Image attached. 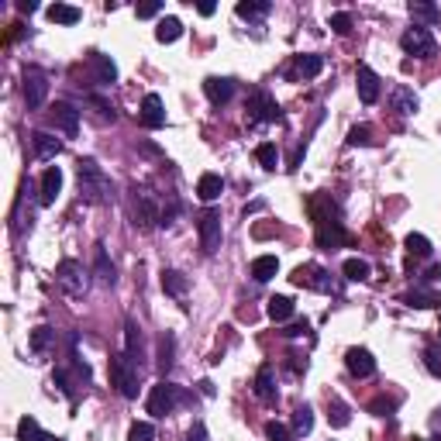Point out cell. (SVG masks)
Segmentation results:
<instances>
[{"label":"cell","instance_id":"7","mask_svg":"<svg viewBox=\"0 0 441 441\" xmlns=\"http://www.w3.org/2000/svg\"><path fill=\"white\" fill-rule=\"evenodd\" d=\"M400 49L407 52V56H417V59H431L435 56V35L424 28V24H414V28H407L400 35Z\"/></svg>","mask_w":441,"mask_h":441},{"label":"cell","instance_id":"32","mask_svg":"<svg viewBox=\"0 0 441 441\" xmlns=\"http://www.w3.org/2000/svg\"><path fill=\"white\" fill-rule=\"evenodd\" d=\"M269 11H272L269 0H255V4L249 0V4H238V7H234V14H238L242 21H262Z\"/></svg>","mask_w":441,"mask_h":441},{"label":"cell","instance_id":"58","mask_svg":"<svg viewBox=\"0 0 441 441\" xmlns=\"http://www.w3.org/2000/svg\"><path fill=\"white\" fill-rule=\"evenodd\" d=\"M414 441H424V438H414Z\"/></svg>","mask_w":441,"mask_h":441},{"label":"cell","instance_id":"44","mask_svg":"<svg viewBox=\"0 0 441 441\" xmlns=\"http://www.w3.org/2000/svg\"><path fill=\"white\" fill-rule=\"evenodd\" d=\"M410 18H421V21H441V11L431 7V4H410Z\"/></svg>","mask_w":441,"mask_h":441},{"label":"cell","instance_id":"22","mask_svg":"<svg viewBox=\"0 0 441 441\" xmlns=\"http://www.w3.org/2000/svg\"><path fill=\"white\" fill-rule=\"evenodd\" d=\"M94 262H96V279H100V283H107V287H114V262H111V255H107V245H104V242H100V245H96L94 249Z\"/></svg>","mask_w":441,"mask_h":441},{"label":"cell","instance_id":"3","mask_svg":"<svg viewBox=\"0 0 441 441\" xmlns=\"http://www.w3.org/2000/svg\"><path fill=\"white\" fill-rule=\"evenodd\" d=\"M190 400L193 397L183 390V386L169 383V380H159V383L152 386V393H149L145 407H149L152 417H166V414H173L176 407H183V403H190Z\"/></svg>","mask_w":441,"mask_h":441},{"label":"cell","instance_id":"47","mask_svg":"<svg viewBox=\"0 0 441 441\" xmlns=\"http://www.w3.org/2000/svg\"><path fill=\"white\" fill-rule=\"evenodd\" d=\"M327 24H331L338 35H348V31H352V14H345V11H342V14H331Z\"/></svg>","mask_w":441,"mask_h":441},{"label":"cell","instance_id":"12","mask_svg":"<svg viewBox=\"0 0 441 441\" xmlns=\"http://www.w3.org/2000/svg\"><path fill=\"white\" fill-rule=\"evenodd\" d=\"M345 365H348V372H352L355 380H369V376L376 372V359H372L369 348H348Z\"/></svg>","mask_w":441,"mask_h":441},{"label":"cell","instance_id":"49","mask_svg":"<svg viewBox=\"0 0 441 441\" xmlns=\"http://www.w3.org/2000/svg\"><path fill=\"white\" fill-rule=\"evenodd\" d=\"M159 11H162V4H142V7H134L138 18H155Z\"/></svg>","mask_w":441,"mask_h":441},{"label":"cell","instance_id":"23","mask_svg":"<svg viewBox=\"0 0 441 441\" xmlns=\"http://www.w3.org/2000/svg\"><path fill=\"white\" fill-rule=\"evenodd\" d=\"M390 100H393V111H400V114H417V107H421L417 94H414V90H407V86H393Z\"/></svg>","mask_w":441,"mask_h":441},{"label":"cell","instance_id":"37","mask_svg":"<svg viewBox=\"0 0 441 441\" xmlns=\"http://www.w3.org/2000/svg\"><path fill=\"white\" fill-rule=\"evenodd\" d=\"M342 272H345L348 283H365L369 279V262L365 259H348L345 266H342Z\"/></svg>","mask_w":441,"mask_h":441},{"label":"cell","instance_id":"11","mask_svg":"<svg viewBox=\"0 0 441 441\" xmlns=\"http://www.w3.org/2000/svg\"><path fill=\"white\" fill-rule=\"evenodd\" d=\"M355 86H359V100H362V104H376V100H380V76H376L372 66L359 62V69H355Z\"/></svg>","mask_w":441,"mask_h":441},{"label":"cell","instance_id":"31","mask_svg":"<svg viewBox=\"0 0 441 441\" xmlns=\"http://www.w3.org/2000/svg\"><path fill=\"white\" fill-rule=\"evenodd\" d=\"M45 14H49V21H56V24H66V28H69V24H76V21L83 18V14H79V7H73V4H52V7L45 11Z\"/></svg>","mask_w":441,"mask_h":441},{"label":"cell","instance_id":"29","mask_svg":"<svg viewBox=\"0 0 441 441\" xmlns=\"http://www.w3.org/2000/svg\"><path fill=\"white\" fill-rule=\"evenodd\" d=\"M266 314H269V321L283 324V321H289V317L297 314V307H293V300H289V297H272V300H269V307H266Z\"/></svg>","mask_w":441,"mask_h":441},{"label":"cell","instance_id":"33","mask_svg":"<svg viewBox=\"0 0 441 441\" xmlns=\"http://www.w3.org/2000/svg\"><path fill=\"white\" fill-rule=\"evenodd\" d=\"M179 35H183V21L179 18H162L159 28H155V39L162 41V45H173Z\"/></svg>","mask_w":441,"mask_h":441},{"label":"cell","instance_id":"4","mask_svg":"<svg viewBox=\"0 0 441 441\" xmlns=\"http://www.w3.org/2000/svg\"><path fill=\"white\" fill-rule=\"evenodd\" d=\"M245 121H249V128L272 124V121H283V111H279L276 96L269 94V90H255L249 96V104H245Z\"/></svg>","mask_w":441,"mask_h":441},{"label":"cell","instance_id":"45","mask_svg":"<svg viewBox=\"0 0 441 441\" xmlns=\"http://www.w3.org/2000/svg\"><path fill=\"white\" fill-rule=\"evenodd\" d=\"M424 365H427L431 376H438L441 380V352L438 348H424Z\"/></svg>","mask_w":441,"mask_h":441},{"label":"cell","instance_id":"53","mask_svg":"<svg viewBox=\"0 0 441 441\" xmlns=\"http://www.w3.org/2000/svg\"><path fill=\"white\" fill-rule=\"evenodd\" d=\"M18 11H21V14H35V11H39V4H31V0H18Z\"/></svg>","mask_w":441,"mask_h":441},{"label":"cell","instance_id":"24","mask_svg":"<svg viewBox=\"0 0 441 441\" xmlns=\"http://www.w3.org/2000/svg\"><path fill=\"white\" fill-rule=\"evenodd\" d=\"M321 69H324V56H314V52H307V56H297V66H293V73H297L300 79L321 76Z\"/></svg>","mask_w":441,"mask_h":441},{"label":"cell","instance_id":"55","mask_svg":"<svg viewBox=\"0 0 441 441\" xmlns=\"http://www.w3.org/2000/svg\"><path fill=\"white\" fill-rule=\"evenodd\" d=\"M197 11H200V14H204V18H211L214 11H217V7H214L211 0H207V4H200V7H197Z\"/></svg>","mask_w":441,"mask_h":441},{"label":"cell","instance_id":"57","mask_svg":"<svg viewBox=\"0 0 441 441\" xmlns=\"http://www.w3.org/2000/svg\"><path fill=\"white\" fill-rule=\"evenodd\" d=\"M41 441H66V438H56V435H45V438Z\"/></svg>","mask_w":441,"mask_h":441},{"label":"cell","instance_id":"1","mask_svg":"<svg viewBox=\"0 0 441 441\" xmlns=\"http://www.w3.org/2000/svg\"><path fill=\"white\" fill-rule=\"evenodd\" d=\"M76 179H79V197H83L86 204H104V200L111 197V179L100 169L96 159H79Z\"/></svg>","mask_w":441,"mask_h":441},{"label":"cell","instance_id":"8","mask_svg":"<svg viewBox=\"0 0 441 441\" xmlns=\"http://www.w3.org/2000/svg\"><path fill=\"white\" fill-rule=\"evenodd\" d=\"M45 96H49V73L41 66H28L24 69V104H28V111H39L45 104Z\"/></svg>","mask_w":441,"mask_h":441},{"label":"cell","instance_id":"46","mask_svg":"<svg viewBox=\"0 0 441 441\" xmlns=\"http://www.w3.org/2000/svg\"><path fill=\"white\" fill-rule=\"evenodd\" d=\"M393 407H397V400H386V397H376V400L369 403V410H372L376 417H390V414H393Z\"/></svg>","mask_w":441,"mask_h":441},{"label":"cell","instance_id":"14","mask_svg":"<svg viewBox=\"0 0 441 441\" xmlns=\"http://www.w3.org/2000/svg\"><path fill=\"white\" fill-rule=\"evenodd\" d=\"M204 94L214 107H224L231 96H234V79L231 76H207L204 79Z\"/></svg>","mask_w":441,"mask_h":441},{"label":"cell","instance_id":"42","mask_svg":"<svg viewBox=\"0 0 441 441\" xmlns=\"http://www.w3.org/2000/svg\"><path fill=\"white\" fill-rule=\"evenodd\" d=\"M128 441H155V427L149 421H134L128 431Z\"/></svg>","mask_w":441,"mask_h":441},{"label":"cell","instance_id":"36","mask_svg":"<svg viewBox=\"0 0 441 441\" xmlns=\"http://www.w3.org/2000/svg\"><path fill=\"white\" fill-rule=\"evenodd\" d=\"M327 421L335 424V427H348V424H352V410H348V403L327 400Z\"/></svg>","mask_w":441,"mask_h":441},{"label":"cell","instance_id":"9","mask_svg":"<svg viewBox=\"0 0 441 441\" xmlns=\"http://www.w3.org/2000/svg\"><path fill=\"white\" fill-rule=\"evenodd\" d=\"M197 231H200V249L207 252V255H214V252L221 249V234H224V228H221V214L217 211L200 214V217H197Z\"/></svg>","mask_w":441,"mask_h":441},{"label":"cell","instance_id":"38","mask_svg":"<svg viewBox=\"0 0 441 441\" xmlns=\"http://www.w3.org/2000/svg\"><path fill=\"white\" fill-rule=\"evenodd\" d=\"M255 159H259L262 169H276V162H279V149H276L272 142H262V145H255Z\"/></svg>","mask_w":441,"mask_h":441},{"label":"cell","instance_id":"27","mask_svg":"<svg viewBox=\"0 0 441 441\" xmlns=\"http://www.w3.org/2000/svg\"><path fill=\"white\" fill-rule=\"evenodd\" d=\"M162 289H166L169 297H187L190 279H187L183 272H176V269H162Z\"/></svg>","mask_w":441,"mask_h":441},{"label":"cell","instance_id":"43","mask_svg":"<svg viewBox=\"0 0 441 441\" xmlns=\"http://www.w3.org/2000/svg\"><path fill=\"white\" fill-rule=\"evenodd\" d=\"M266 438H269V441H293V431H289L287 424L269 421V424H266Z\"/></svg>","mask_w":441,"mask_h":441},{"label":"cell","instance_id":"5","mask_svg":"<svg viewBox=\"0 0 441 441\" xmlns=\"http://www.w3.org/2000/svg\"><path fill=\"white\" fill-rule=\"evenodd\" d=\"M56 283H59V289H62L66 297H73V300H79V297L86 293V287H90L86 269H83V262H76V259H62V262H59Z\"/></svg>","mask_w":441,"mask_h":441},{"label":"cell","instance_id":"20","mask_svg":"<svg viewBox=\"0 0 441 441\" xmlns=\"http://www.w3.org/2000/svg\"><path fill=\"white\" fill-rule=\"evenodd\" d=\"M403 304H407V307H417V310H431V307H441V293L414 287L410 293H403Z\"/></svg>","mask_w":441,"mask_h":441},{"label":"cell","instance_id":"6","mask_svg":"<svg viewBox=\"0 0 441 441\" xmlns=\"http://www.w3.org/2000/svg\"><path fill=\"white\" fill-rule=\"evenodd\" d=\"M297 287H310L317 289V293H338V283L331 279V272L321 266H314V262H307V266H297L293 269V276H289Z\"/></svg>","mask_w":441,"mask_h":441},{"label":"cell","instance_id":"35","mask_svg":"<svg viewBox=\"0 0 441 441\" xmlns=\"http://www.w3.org/2000/svg\"><path fill=\"white\" fill-rule=\"evenodd\" d=\"M314 431V410L310 403H297L293 410V435H310Z\"/></svg>","mask_w":441,"mask_h":441},{"label":"cell","instance_id":"26","mask_svg":"<svg viewBox=\"0 0 441 441\" xmlns=\"http://www.w3.org/2000/svg\"><path fill=\"white\" fill-rule=\"evenodd\" d=\"M31 145H35V155L39 159H56L62 152V142H56L49 132H35L31 134Z\"/></svg>","mask_w":441,"mask_h":441},{"label":"cell","instance_id":"15","mask_svg":"<svg viewBox=\"0 0 441 441\" xmlns=\"http://www.w3.org/2000/svg\"><path fill=\"white\" fill-rule=\"evenodd\" d=\"M348 242V234H345V228H342V221L335 217V221H321L317 224V245L321 249H327V252H335L338 245H345Z\"/></svg>","mask_w":441,"mask_h":441},{"label":"cell","instance_id":"34","mask_svg":"<svg viewBox=\"0 0 441 441\" xmlns=\"http://www.w3.org/2000/svg\"><path fill=\"white\" fill-rule=\"evenodd\" d=\"M52 342H56V331H52L49 324H39L35 331H31V342H28V345H31L35 355H45V352L52 348Z\"/></svg>","mask_w":441,"mask_h":441},{"label":"cell","instance_id":"48","mask_svg":"<svg viewBox=\"0 0 441 441\" xmlns=\"http://www.w3.org/2000/svg\"><path fill=\"white\" fill-rule=\"evenodd\" d=\"M90 104L96 107V114L104 117V121H114V107H111V104H107L104 96H90Z\"/></svg>","mask_w":441,"mask_h":441},{"label":"cell","instance_id":"2","mask_svg":"<svg viewBox=\"0 0 441 441\" xmlns=\"http://www.w3.org/2000/svg\"><path fill=\"white\" fill-rule=\"evenodd\" d=\"M111 386H117V393L124 400H134L138 390H142V362H134L128 352H117L111 355Z\"/></svg>","mask_w":441,"mask_h":441},{"label":"cell","instance_id":"51","mask_svg":"<svg viewBox=\"0 0 441 441\" xmlns=\"http://www.w3.org/2000/svg\"><path fill=\"white\" fill-rule=\"evenodd\" d=\"M187 441H207V427H204V421H197L190 427V435H187Z\"/></svg>","mask_w":441,"mask_h":441},{"label":"cell","instance_id":"30","mask_svg":"<svg viewBox=\"0 0 441 441\" xmlns=\"http://www.w3.org/2000/svg\"><path fill=\"white\" fill-rule=\"evenodd\" d=\"M124 352L132 355L134 362H142V327L134 324L132 317L124 321Z\"/></svg>","mask_w":441,"mask_h":441},{"label":"cell","instance_id":"28","mask_svg":"<svg viewBox=\"0 0 441 441\" xmlns=\"http://www.w3.org/2000/svg\"><path fill=\"white\" fill-rule=\"evenodd\" d=\"M173 362H176V338L173 335H162V338H159V359H155V365H159V372L166 376V372L173 369Z\"/></svg>","mask_w":441,"mask_h":441},{"label":"cell","instance_id":"25","mask_svg":"<svg viewBox=\"0 0 441 441\" xmlns=\"http://www.w3.org/2000/svg\"><path fill=\"white\" fill-rule=\"evenodd\" d=\"M276 272H279V259H276V255H259V259L252 262V279H255V283H269Z\"/></svg>","mask_w":441,"mask_h":441},{"label":"cell","instance_id":"56","mask_svg":"<svg viewBox=\"0 0 441 441\" xmlns=\"http://www.w3.org/2000/svg\"><path fill=\"white\" fill-rule=\"evenodd\" d=\"M200 393H204V397H214V383H211V380H204V383H200Z\"/></svg>","mask_w":441,"mask_h":441},{"label":"cell","instance_id":"17","mask_svg":"<svg viewBox=\"0 0 441 441\" xmlns=\"http://www.w3.org/2000/svg\"><path fill=\"white\" fill-rule=\"evenodd\" d=\"M142 124L152 128V132L166 124V107H162V96L159 94H145V100H142Z\"/></svg>","mask_w":441,"mask_h":441},{"label":"cell","instance_id":"54","mask_svg":"<svg viewBox=\"0 0 441 441\" xmlns=\"http://www.w3.org/2000/svg\"><path fill=\"white\" fill-rule=\"evenodd\" d=\"M300 159H304V145H297V149H293V155H289V169H297V166H300Z\"/></svg>","mask_w":441,"mask_h":441},{"label":"cell","instance_id":"19","mask_svg":"<svg viewBox=\"0 0 441 441\" xmlns=\"http://www.w3.org/2000/svg\"><path fill=\"white\" fill-rule=\"evenodd\" d=\"M255 397H259V400H276V369H272V365H259V372H255Z\"/></svg>","mask_w":441,"mask_h":441},{"label":"cell","instance_id":"40","mask_svg":"<svg viewBox=\"0 0 441 441\" xmlns=\"http://www.w3.org/2000/svg\"><path fill=\"white\" fill-rule=\"evenodd\" d=\"M403 245H407V252H410V255H417V259H427V255H431V242H427L424 234H407V242H403Z\"/></svg>","mask_w":441,"mask_h":441},{"label":"cell","instance_id":"18","mask_svg":"<svg viewBox=\"0 0 441 441\" xmlns=\"http://www.w3.org/2000/svg\"><path fill=\"white\" fill-rule=\"evenodd\" d=\"M90 69H94V76L100 86H111L117 79V66L111 56H104V52H90Z\"/></svg>","mask_w":441,"mask_h":441},{"label":"cell","instance_id":"21","mask_svg":"<svg viewBox=\"0 0 441 441\" xmlns=\"http://www.w3.org/2000/svg\"><path fill=\"white\" fill-rule=\"evenodd\" d=\"M221 193H224V179H221L217 173H204L200 179H197V197H200L204 204H214Z\"/></svg>","mask_w":441,"mask_h":441},{"label":"cell","instance_id":"10","mask_svg":"<svg viewBox=\"0 0 441 441\" xmlns=\"http://www.w3.org/2000/svg\"><path fill=\"white\" fill-rule=\"evenodd\" d=\"M132 217H134V224H138V228H142V231H149V228H155V224H162V211L155 207L152 193H145V190H134Z\"/></svg>","mask_w":441,"mask_h":441},{"label":"cell","instance_id":"13","mask_svg":"<svg viewBox=\"0 0 441 441\" xmlns=\"http://www.w3.org/2000/svg\"><path fill=\"white\" fill-rule=\"evenodd\" d=\"M49 117H52V124H56L62 134H69V138L79 134V111L73 104H56V107L49 111Z\"/></svg>","mask_w":441,"mask_h":441},{"label":"cell","instance_id":"52","mask_svg":"<svg viewBox=\"0 0 441 441\" xmlns=\"http://www.w3.org/2000/svg\"><path fill=\"white\" fill-rule=\"evenodd\" d=\"M307 331H310L307 321H297V324H289L283 335H287V338H300V335H307Z\"/></svg>","mask_w":441,"mask_h":441},{"label":"cell","instance_id":"16","mask_svg":"<svg viewBox=\"0 0 441 441\" xmlns=\"http://www.w3.org/2000/svg\"><path fill=\"white\" fill-rule=\"evenodd\" d=\"M62 193V169L59 166H49L45 176H41V193H39V204L41 207H52Z\"/></svg>","mask_w":441,"mask_h":441},{"label":"cell","instance_id":"39","mask_svg":"<svg viewBox=\"0 0 441 441\" xmlns=\"http://www.w3.org/2000/svg\"><path fill=\"white\" fill-rule=\"evenodd\" d=\"M41 438H45V431L39 427V421H35V417H21L18 441H41Z\"/></svg>","mask_w":441,"mask_h":441},{"label":"cell","instance_id":"50","mask_svg":"<svg viewBox=\"0 0 441 441\" xmlns=\"http://www.w3.org/2000/svg\"><path fill=\"white\" fill-rule=\"evenodd\" d=\"M287 359H289V369H293V372H300V369H307V355H300V352H289Z\"/></svg>","mask_w":441,"mask_h":441},{"label":"cell","instance_id":"41","mask_svg":"<svg viewBox=\"0 0 441 441\" xmlns=\"http://www.w3.org/2000/svg\"><path fill=\"white\" fill-rule=\"evenodd\" d=\"M348 145H355V149H359V145H372V128H369V124H355V128H352V132H348Z\"/></svg>","mask_w":441,"mask_h":441}]
</instances>
